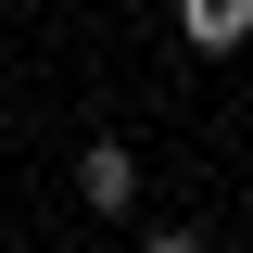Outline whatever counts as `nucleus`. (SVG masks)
<instances>
[{
	"label": "nucleus",
	"mask_w": 253,
	"mask_h": 253,
	"mask_svg": "<svg viewBox=\"0 0 253 253\" xmlns=\"http://www.w3.org/2000/svg\"><path fill=\"white\" fill-rule=\"evenodd\" d=\"M76 190H89L101 215H126V203H139V152H126V139H89V165H76Z\"/></svg>",
	"instance_id": "f257e3e1"
},
{
	"label": "nucleus",
	"mask_w": 253,
	"mask_h": 253,
	"mask_svg": "<svg viewBox=\"0 0 253 253\" xmlns=\"http://www.w3.org/2000/svg\"><path fill=\"white\" fill-rule=\"evenodd\" d=\"M177 38L190 51H241L253 38V0H177Z\"/></svg>",
	"instance_id": "f03ea898"
}]
</instances>
